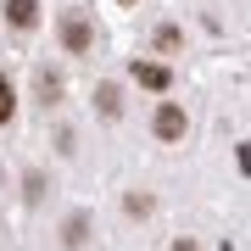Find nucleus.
<instances>
[{
    "label": "nucleus",
    "instance_id": "6",
    "mask_svg": "<svg viewBox=\"0 0 251 251\" xmlns=\"http://www.w3.org/2000/svg\"><path fill=\"white\" fill-rule=\"evenodd\" d=\"M84 234H90V218L78 212V218H67V234H62V246H67V251H78V246H84Z\"/></svg>",
    "mask_w": 251,
    "mask_h": 251
},
{
    "label": "nucleus",
    "instance_id": "7",
    "mask_svg": "<svg viewBox=\"0 0 251 251\" xmlns=\"http://www.w3.org/2000/svg\"><path fill=\"white\" fill-rule=\"evenodd\" d=\"M17 117V90H11V78L0 73V123H11Z\"/></svg>",
    "mask_w": 251,
    "mask_h": 251
},
{
    "label": "nucleus",
    "instance_id": "11",
    "mask_svg": "<svg viewBox=\"0 0 251 251\" xmlns=\"http://www.w3.org/2000/svg\"><path fill=\"white\" fill-rule=\"evenodd\" d=\"M173 251H201V246H196V240H179V246H173Z\"/></svg>",
    "mask_w": 251,
    "mask_h": 251
},
{
    "label": "nucleus",
    "instance_id": "4",
    "mask_svg": "<svg viewBox=\"0 0 251 251\" xmlns=\"http://www.w3.org/2000/svg\"><path fill=\"white\" fill-rule=\"evenodd\" d=\"M134 84H145V90H168L173 73L162 67V62H134Z\"/></svg>",
    "mask_w": 251,
    "mask_h": 251
},
{
    "label": "nucleus",
    "instance_id": "5",
    "mask_svg": "<svg viewBox=\"0 0 251 251\" xmlns=\"http://www.w3.org/2000/svg\"><path fill=\"white\" fill-rule=\"evenodd\" d=\"M95 112L100 117H117V112H123V90H117V84H100V90H95Z\"/></svg>",
    "mask_w": 251,
    "mask_h": 251
},
{
    "label": "nucleus",
    "instance_id": "2",
    "mask_svg": "<svg viewBox=\"0 0 251 251\" xmlns=\"http://www.w3.org/2000/svg\"><path fill=\"white\" fill-rule=\"evenodd\" d=\"M62 45H67L73 56H84V50L95 45V28H90L84 11H67V17H62Z\"/></svg>",
    "mask_w": 251,
    "mask_h": 251
},
{
    "label": "nucleus",
    "instance_id": "9",
    "mask_svg": "<svg viewBox=\"0 0 251 251\" xmlns=\"http://www.w3.org/2000/svg\"><path fill=\"white\" fill-rule=\"evenodd\" d=\"M123 206H128V212H134V218H145V212H151V206H156V201H151V196H128Z\"/></svg>",
    "mask_w": 251,
    "mask_h": 251
},
{
    "label": "nucleus",
    "instance_id": "8",
    "mask_svg": "<svg viewBox=\"0 0 251 251\" xmlns=\"http://www.w3.org/2000/svg\"><path fill=\"white\" fill-rule=\"evenodd\" d=\"M56 95H62V78H56V73H39V100L56 106Z\"/></svg>",
    "mask_w": 251,
    "mask_h": 251
},
{
    "label": "nucleus",
    "instance_id": "10",
    "mask_svg": "<svg viewBox=\"0 0 251 251\" xmlns=\"http://www.w3.org/2000/svg\"><path fill=\"white\" fill-rule=\"evenodd\" d=\"M173 45H179V28L168 23V28H162V34H156V50H173Z\"/></svg>",
    "mask_w": 251,
    "mask_h": 251
},
{
    "label": "nucleus",
    "instance_id": "3",
    "mask_svg": "<svg viewBox=\"0 0 251 251\" xmlns=\"http://www.w3.org/2000/svg\"><path fill=\"white\" fill-rule=\"evenodd\" d=\"M6 23H11V28H23V34H28V28L39 23V0H6Z\"/></svg>",
    "mask_w": 251,
    "mask_h": 251
},
{
    "label": "nucleus",
    "instance_id": "1",
    "mask_svg": "<svg viewBox=\"0 0 251 251\" xmlns=\"http://www.w3.org/2000/svg\"><path fill=\"white\" fill-rule=\"evenodd\" d=\"M151 128H156V140H184V128H190V117L179 100H162L156 117H151Z\"/></svg>",
    "mask_w": 251,
    "mask_h": 251
}]
</instances>
